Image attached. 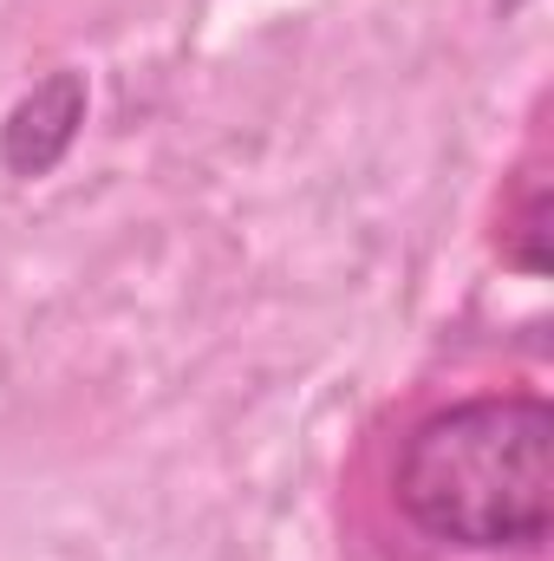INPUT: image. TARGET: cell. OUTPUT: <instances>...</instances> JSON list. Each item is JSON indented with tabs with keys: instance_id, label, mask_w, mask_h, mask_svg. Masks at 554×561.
Here are the masks:
<instances>
[{
	"instance_id": "6da1fadb",
	"label": "cell",
	"mask_w": 554,
	"mask_h": 561,
	"mask_svg": "<svg viewBox=\"0 0 554 561\" xmlns=\"http://www.w3.org/2000/svg\"><path fill=\"white\" fill-rule=\"evenodd\" d=\"M392 496L450 549H542L554 523V412L529 392L463 399L417 424Z\"/></svg>"
},
{
	"instance_id": "7a4b0ae2",
	"label": "cell",
	"mask_w": 554,
	"mask_h": 561,
	"mask_svg": "<svg viewBox=\"0 0 554 561\" xmlns=\"http://www.w3.org/2000/svg\"><path fill=\"white\" fill-rule=\"evenodd\" d=\"M85 125V72H46L0 125V163L13 176H53Z\"/></svg>"
},
{
	"instance_id": "3957f363",
	"label": "cell",
	"mask_w": 554,
	"mask_h": 561,
	"mask_svg": "<svg viewBox=\"0 0 554 561\" xmlns=\"http://www.w3.org/2000/svg\"><path fill=\"white\" fill-rule=\"evenodd\" d=\"M503 242H509V262H516V268H529V275L549 268V190H542V183H529V196L509 209Z\"/></svg>"
}]
</instances>
